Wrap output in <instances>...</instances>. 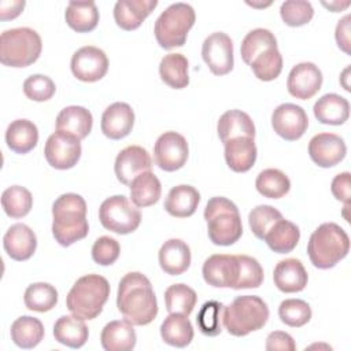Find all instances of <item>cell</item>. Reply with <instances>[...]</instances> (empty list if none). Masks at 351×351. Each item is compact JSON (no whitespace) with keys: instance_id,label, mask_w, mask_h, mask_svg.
<instances>
[{"instance_id":"22","label":"cell","mask_w":351,"mask_h":351,"mask_svg":"<svg viewBox=\"0 0 351 351\" xmlns=\"http://www.w3.org/2000/svg\"><path fill=\"white\" fill-rule=\"evenodd\" d=\"M223 147L225 160L230 170L236 173H245L255 165L258 149L252 137H234L223 143Z\"/></svg>"},{"instance_id":"12","label":"cell","mask_w":351,"mask_h":351,"mask_svg":"<svg viewBox=\"0 0 351 351\" xmlns=\"http://www.w3.org/2000/svg\"><path fill=\"white\" fill-rule=\"evenodd\" d=\"M81 140L58 130L48 137L44 147L47 162L58 170L74 167L81 158Z\"/></svg>"},{"instance_id":"48","label":"cell","mask_w":351,"mask_h":351,"mask_svg":"<svg viewBox=\"0 0 351 351\" xmlns=\"http://www.w3.org/2000/svg\"><path fill=\"white\" fill-rule=\"evenodd\" d=\"M281 218H282V214L273 206L259 204L251 210L248 215V223L255 237H258L259 240H263L265 234L273 226V223Z\"/></svg>"},{"instance_id":"54","label":"cell","mask_w":351,"mask_h":351,"mask_svg":"<svg viewBox=\"0 0 351 351\" xmlns=\"http://www.w3.org/2000/svg\"><path fill=\"white\" fill-rule=\"evenodd\" d=\"M25 7L23 0H1L0 1V19L8 21L16 18Z\"/></svg>"},{"instance_id":"41","label":"cell","mask_w":351,"mask_h":351,"mask_svg":"<svg viewBox=\"0 0 351 351\" xmlns=\"http://www.w3.org/2000/svg\"><path fill=\"white\" fill-rule=\"evenodd\" d=\"M1 206L10 218H23L30 213L33 207V196L26 188L21 185H12L4 189L1 195Z\"/></svg>"},{"instance_id":"7","label":"cell","mask_w":351,"mask_h":351,"mask_svg":"<svg viewBox=\"0 0 351 351\" xmlns=\"http://www.w3.org/2000/svg\"><path fill=\"white\" fill-rule=\"evenodd\" d=\"M40 34L30 27H14L0 36V62L8 67H27L41 55Z\"/></svg>"},{"instance_id":"29","label":"cell","mask_w":351,"mask_h":351,"mask_svg":"<svg viewBox=\"0 0 351 351\" xmlns=\"http://www.w3.org/2000/svg\"><path fill=\"white\" fill-rule=\"evenodd\" d=\"M5 143L15 154H27L38 143V129L29 119H15L7 126Z\"/></svg>"},{"instance_id":"5","label":"cell","mask_w":351,"mask_h":351,"mask_svg":"<svg viewBox=\"0 0 351 351\" xmlns=\"http://www.w3.org/2000/svg\"><path fill=\"white\" fill-rule=\"evenodd\" d=\"M110 296V284L100 274L80 277L66 298L69 311L81 319H95Z\"/></svg>"},{"instance_id":"47","label":"cell","mask_w":351,"mask_h":351,"mask_svg":"<svg viewBox=\"0 0 351 351\" xmlns=\"http://www.w3.org/2000/svg\"><path fill=\"white\" fill-rule=\"evenodd\" d=\"M280 15L285 25L299 27L307 25L314 16V8L310 1L287 0L280 7Z\"/></svg>"},{"instance_id":"16","label":"cell","mask_w":351,"mask_h":351,"mask_svg":"<svg viewBox=\"0 0 351 351\" xmlns=\"http://www.w3.org/2000/svg\"><path fill=\"white\" fill-rule=\"evenodd\" d=\"M322 73L311 62H302L292 67L287 80V89L291 96L307 100L311 99L322 86Z\"/></svg>"},{"instance_id":"53","label":"cell","mask_w":351,"mask_h":351,"mask_svg":"<svg viewBox=\"0 0 351 351\" xmlns=\"http://www.w3.org/2000/svg\"><path fill=\"white\" fill-rule=\"evenodd\" d=\"M350 19H351L350 15L343 16L337 22L336 32H335V37L339 48L346 53H350Z\"/></svg>"},{"instance_id":"40","label":"cell","mask_w":351,"mask_h":351,"mask_svg":"<svg viewBox=\"0 0 351 351\" xmlns=\"http://www.w3.org/2000/svg\"><path fill=\"white\" fill-rule=\"evenodd\" d=\"M26 308L37 313H47L58 303V291L48 282L30 284L23 295Z\"/></svg>"},{"instance_id":"11","label":"cell","mask_w":351,"mask_h":351,"mask_svg":"<svg viewBox=\"0 0 351 351\" xmlns=\"http://www.w3.org/2000/svg\"><path fill=\"white\" fill-rule=\"evenodd\" d=\"M70 69L77 80L96 82L107 74L108 58L103 49L95 45H85L73 53Z\"/></svg>"},{"instance_id":"4","label":"cell","mask_w":351,"mask_h":351,"mask_svg":"<svg viewBox=\"0 0 351 351\" xmlns=\"http://www.w3.org/2000/svg\"><path fill=\"white\" fill-rule=\"evenodd\" d=\"M350 251V237L335 222L321 223L310 236L307 254L311 263L322 270L336 266Z\"/></svg>"},{"instance_id":"26","label":"cell","mask_w":351,"mask_h":351,"mask_svg":"<svg viewBox=\"0 0 351 351\" xmlns=\"http://www.w3.org/2000/svg\"><path fill=\"white\" fill-rule=\"evenodd\" d=\"M137 336L130 324L126 319L110 321L101 330L100 343L106 351H130L134 348Z\"/></svg>"},{"instance_id":"6","label":"cell","mask_w":351,"mask_h":351,"mask_svg":"<svg viewBox=\"0 0 351 351\" xmlns=\"http://www.w3.org/2000/svg\"><path fill=\"white\" fill-rule=\"evenodd\" d=\"M208 239L215 245H232L243 234V223L237 206L223 197H211L204 208Z\"/></svg>"},{"instance_id":"49","label":"cell","mask_w":351,"mask_h":351,"mask_svg":"<svg viewBox=\"0 0 351 351\" xmlns=\"http://www.w3.org/2000/svg\"><path fill=\"white\" fill-rule=\"evenodd\" d=\"M56 92L55 82L44 74H33L23 81V93L33 101H47Z\"/></svg>"},{"instance_id":"52","label":"cell","mask_w":351,"mask_h":351,"mask_svg":"<svg viewBox=\"0 0 351 351\" xmlns=\"http://www.w3.org/2000/svg\"><path fill=\"white\" fill-rule=\"evenodd\" d=\"M330 191L337 200L343 202L344 204H348L350 203V173L343 171L335 176L330 184Z\"/></svg>"},{"instance_id":"3","label":"cell","mask_w":351,"mask_h":351,"mask_svg":"<svg viewBox=\"0 0 351 351\" xmlns=\"http://www.w3.org/2000/svg\"><path fill=\"white\" fill-rule=\"evenodd\" d=\"M269 314L267 303L262 298L243 295L223 306L222 324L232 336L243 337L262 329L269 319Z\"/></svg>"},{"instance_id":"51","label":"cell","mask_w":351,"mask_h":351,"mask_svg":"<svg viewBox=\"0 0 351 351\" xmlns=\"http://www.w3.org/2000/svg\"><path fill=\"white\" fill-rule=\"evenodd\" d=\"M265 347L267 351H295L296 350L293 337L289 333L282 330H274L269 333Z\"/></svg>"},{"instance_id":"38","label":"cell","mask_w":351,"mask_h":351,"mask_svg":"<svg viewBox=\"0 0 351 351\" xmlns=\"http://www.w3.org/2000/svg\"><path fill=\"white\" fill-rule=\"evenodd\" d=\"M277 48V38L269 30L263 27H256L247 33L240 45V55L244 63L250 66V63L262 52Z\"/></svg>"},{"instance_id":"1","label":"cell","mask_w":351,"mask_h":351,"mask_svg":"<svg viewBox=\"0 0 351 351\" xmlns=\"http://www.w3.org/2000/svg\"><path fill=\"white\" fill-rule=\"evenodd\" d=\"M117 307L133 325L151 324L158 315V302L148 277L140 271L125 274L118 284Z\"/></svg>"},{"instance_id":"43","label":"cell","mask_w":351,"mask_h":351,"mask_svg":"<svg viewBox=\"0 0 351 351\" xmlns=\"http://www.w3.org/2000/svg\"><path fill=\"white\" fill-rule=\"evenodd\" d=\"M255 77L261 81H273L282 71V56L278 48H270L261 55H258L251 63Z\"/></svg>"},{"instance_id":"9","label":"cell","mask_w":351,"mask_h":351,"mask_svg":"<svg viewBox=\"0 0 351 351\" xmlns=\"http://www.w3.org/2000/svg\"><path fill=\"white\" fill-rule=\"evenodd\" d=\"M99 219L107 230L117 234H129L140 226L141 213L126 196L114 195L100 204Z\"/></svg>"},{"instance_id":"42","label":"cell","mask_w":351,"mask_h":351,"mask_svg":"<svg viewBox=\"0 0 351 351\" xmlns=\"http://www.w3.org/2000/svg\"><path fill=\"white\" fill-rule=\"evenodd\" d=\"M196 292L182 282L173 284L165 291V304L169 313H180L189 317L196 306Z\"/></svg>"},{"instance_id":"50","label":"cell","mask_w":351,"mask_h":351,"mask_svg":"<svg viewBox=\"0 0 351 351\" xmlns=\"http://www.w3.org/2000/svg\"><path fill=\"white\" fill-rule=\"evenodd\" d=\"M121 245L110 236L99 237L92 245V259L101 266H110L119 258Z\"/></svg>"},{"instance_id":"13","label":"cell","mask_w":351,"mask_h":351,"mask_svg":"<svg viewBox=\"0 0 351 351\" xmlns=\"http://www.w3.org/2000/svg\"><path fill=\"white\" fill-rule=\"evenodd\" d=\"M202 58L215 75H225L233 69V43L223 32L211 33L202 45Z\"/></svg>"},{"instance_id":"39","label":"cell","mask_w":351,"mask_h":351,"mask_svg":"<svg viewBox=\"0 0 351 351\" xmlns=\"http://www.w3.org/2000/svg\"><path fill=\"white\" fill-rule=\"evenodd\" d=\"M256 191L269 199H281L291 189V181L278 169H265L255 180Z\"/></svg>"},{"instance_id":"10","label":"cell","mask_w":351,"mask_h":351,"mask_svg":"<svg viewBox=\"0 0 351 351\" xmlns=\"http://www.w3.org/2000/svg\"><path fill=\"white\" fill-rule=\"evenodd\" d=\"M189 155L186 138L177 132H165L154 145L155 165L165 171H176L181 169Z\"/></svg>"},{"instance_id":"30","label":"cell","mask_w":351,"mask_h":351,"mask_svg":"<svg viewBox=\"0 0 351 351\" xmlns=\"http://www.w3.org/2000/svg\"><path fill=\"white\" fill-rule=\"evenodd\" d=\"M218 137L222 143H226L230 138L247 136L255 137V125L251 117L241 110H229L223 112L217 123Z\"/></svg>"},{"instance_id":"28","label":"cell","mask_w":351,"mask_h":351,"mask_svg":"<svg viewBox=\"0 0 351 351\" xmlns=\"http://www.w3.org/2000/svg\"><path fill=\"white\" fill-rule=\"evenodd\" d=\"M200 202V193L191 185H177L171 188L165 200V210L176 218H188L195 214Z\"/></svg>"},{"instance_id":"23","label":"cell","mask_w":351,"mask_h":351,"mask_svg":"<svg viewBox=\"0 0 351 351\" xmlns=\"http://www.w3.org/2000/svg\"><path fill=\"white\" fill-rule=\"evenodd\" d=\"M191 248L180 239H169L159 250L158 259L160 269L170 276H180L191 266Z\"/></svg>"},{"instance_id":"24","label":"cell","mask_w":351,"mask_h":351,"mask_svg":"<svg viewBox=\"0 0 351 351\" xmlns=\"http://www.w3.org/2000/svg\"><path fill=\"white\" fill-rule=\"evenodd\" d=\"M156 5V0H119L114 5V19L121 29L130 32L140 27Z\"/></svg>"},{"instance_id":"14","label":"cell","mask_w":351,"mask_h":351,"mask_svg":"<svg viewBox=\"0 0 351 351\" xmlns=\"http://www.w3.org/2000/svg\"><path fill=\"white\" fill-rule=\"evenodd\" d=\"M271 128L284 140L296 141L306 133L308 118L300 106L282 103L271 114Z\"/></svg>"},{"instance_id":"18","label":"cell","mask_w":351,"mask_h":351,"mask_svg":"<svg viewBox=\"0 0 351 351\" xmlns=\"http://www.w3.org/2000/svg\"><path fill=\"white\" fill-rule=\"evenodd\" d=\"M152 160L148 151L140 145H129L123 148L115 158L114 171L118 181L129 185L133 178L144 171H149Z\"/></svg>"},{"instance_id":"55","label":"cell","mask_w":351,"mask_h":351,"mask_svg":"<svg viewBox=\"0 0 351 351\" xmlns=\"http://www.w3.org/2000/svg\"><path fill=\"white\" fill-rule=\"evenodd\" d=\"M322 5L326 7L328 10H330L332 12H339L344 8H347L350 5V1H344V3H340V1H329V3H325L322 1Z\"/></svg>"},{"instance_id":"20","label":"cell","mask_w":351,"mask_h":351,"mask_svg":"<svg viewBox=\"0 0 351 351\" xmlns=\"http://www.w3.org/2000/svg\"><path fill=\"white\" fill-rule=\"evenodd\" d=\"M3 247L11 259L18 262L27 261L36 252L37 237L27 225L14 223L3 237Z\"/></svg>"},{"instance_id":"37","label":"cell","mask_w":351,"mask_h":351,"mask_svg":"<svg viewBox=\"0 0 351 351\" xmlns=\"http://www.w3.org/2000/svg\"><path fill=\"white\" fill-rule=\"evenodd\" d=\"M162 81L173 89H184L189 84L188 59L182 53H167L159 63Z\"/></svg>"},{"instance_id":"36","label":"cell","mask_w":351,"mask_h":351,"mask_svg":"<svg viewBox=\"0 0 351 351\" xmlns=\"http://www.w3.org/2000/svg\"><path fill=\"white\" fill-rule=\"evenodd\" d=\"M11 340L21 348H34L44 339V325L38 318L22 315L16 318L10 329Z\"/></svg>"},{"instance_id":"8","label":"cell","mask_w":351,"mask_h":351,"mask_svg":"<svg viewBox=\"0 0 351 351\" xmlns=\"http://www.w3.org/2000/svg\"><path fill=\"white\" fill-rule=\"evenodd\" d=\"M196 14L192 5L186 3H174L169 5L156 19L154 34L163 49L182 47L186 43L189 30L193 27Z\"/></svg>"},{"instance_id":"33","label":"cell","mask_w":351,"mask_h":351,"mask_svg":"<svg viewBox=\"0 0 351 351\" xmlns=\"http://www.w3.org/2000/svg\"><path fill=\"white\" fill-rule=\"evenodd\" d=\"M160 336L166 344L184 348L193 340V326L186 315L170 313L160 325Z\"/></svg>"},{"instance_id":"44","label":"cell","mask_w":351,"mask_h":351,"mask_svg":"<svg viewBox=\"0 0 351 351\" xmlns=\"http://www.w3.org/2000/svg\"><path fill=\"white\" fill-rule=\"evenodd\" d=\"M278 317L291 328H300L311 319V307L302 299H285L280 303Z\"/></svg>"},{"instance_id":"45","label":"cell","mask_w":351,"mask_h":351,"mask_svg":"<svg viewBox=\"0 0 351 351\" xmlns=\"http://www.w3.org/2000/svg\"><path fill=\"white\" fill-rule=\"evenodd\" d=\"M222 308L223 306L218 300H208L200 307L196 317V324L204 336L214 337L222 332Z\"/></svg>"},{"instance_id":"21","label":"cell","mask_w":351,"mask_h":351,"mask_svg":"<svg viewBox=\"0 0 351 351\" xmlns=\"http://www.w3.org/2000/svg\"><path fill=\"white\" fill-rule=\"evenodd\" d=\"M274 285L284 293L300 292L306 288L308 276L303 263L296 258L280 261L273 271Z\"/></svg>"},{"instance_id":"34","label":"cell","mask_w":351,"mask_h":351,"mask_svg":"<svg viewBox=\"0 0 351 351\" xmlns=\"http://www.w3.org/2000/svg\"><path fill=\"white\" fill-rule=\"evenodd\" d=\"M64 18L74 32L88 33L99 23V10L95 1H69Z\"/></svg>"},{"instance_id":"31","label":"cell","mask_w":351,"mask_h":351,"mask_svg":"<svg viewBox=\"0 0 351 351\" xmlns=\"http://www.w3.org/2000/svg\"><path fill=\"white\" fill-rule=\"evenodd\" d=\"M300 239V230L299 228L288 221L278 219L273 223V226L267 230V233L263 237V241L267 244V247L277 254H288L295 250Z\"/></svg>"},{"instance_id":"25","label":"cell","mask_w":351,"mask_h":351,"mask_svg":"<svg viewBox=\"0 0 351 351\" xmlns=\"http://www.w3.org/2000/svg\"><path fill=\"white\" fill-rule=\"evenodd\" d=\"M93 117L89 110L81 106H69L60 110L56 117V130L84 140L92 130Z\"/></svg>"},{"instance_id":"27","label":"cell","mask_w":351,"mask_h":351,"mask_svg":"<svg viewBox=\"0 0 351 351\" xmlns=\"http://www.w3.org/2000/svg\"><path fill=\"white\" fill-rule=\"evenodd\" d=\"M314 115L324 125L339 126L350 117V103L337 93H326L314 104Z\"/></svg>"},{"instance_id":"2","label":"cell","mask_w":351,"mask_h":351,"mask_svg":"<svg viewBox=\"0 0 351 351\" xmlns=\"http://www.w3.org/2000/svg\"><path fill=\"white\" fill-rule=\"evenodd\" d=\"M52 234L62 247L88 236L86 203L81 195L63 193L52 204Z\"/></svg>"},{"instance_id":"32","label":"cell","mask_w":351,"mask_h":351,"mask_svg":"<svg viewBox=\"0 0 351 351\" xmlns=\"http://www.w3.org/2000/svg\"><path fill=\"white\" fill-rule=\"evenodd\" d=\"M53 337L66 347L81 348L89 337V330L84 319L75 315H62L53 325Z\"/></svg>"},{"instance_id":"17","label":"cell","mask_w":351,"mask_h":351,"mask_svg":"<svg viewBox=\"0 0 351 351\" xmlns=\"http://www.w3.org/2000/svg\"><path fill=\"white\" fill-rule=\"evenodd\" d=\"M347 154L344 140L335 133H318L308 143V155L319 167H333L339 165Z\"/></svg>"},{"instance_id":"15","label":"cell","mask_w":351,"mask_h":351,"mask_svg":"<svg viewBox=\"0 0 351 351\" xmlns=\"http://www.w3.org/2000/svg\"><path fill=\"white\" fill-rule=\"evenodd\" d=\"M204 281L215 288H233L239 278L237 255L214 254L208 256L202 269Z\"/></svg>"},{"instance_id":"35","label":"cell","mask_w":351,"mask_h":351,"mask_svg":"<svg viewBox=\"0 0 351 351\" xmlns=\"http://www.w3.org/2000/svg\"><path fill=\"white\" fill-rule=\"evenodd\" d=\"M130 200L136 207H149L155 204L162 193V185L159 178L149 170L138 174L132 180Z\"/></svg>"},{"instance_id":"19","label":"cell","mask_w":351,"mask_h":351,"mask_svg":"<svg viewBox=\"0 0 351 351\" xmlns=\"http://www.w3.org/2000/svg\"><path fill=\"white\" fill-rule=\"evenodd\" d=\"M134 125V111L128 103L115 101L110 104L101 115V132L111 140L126 137Z\"/></svg>"},{"instance_id":"46","label":"cell","mask_w":351,"mask_h":351,"mask_svg":"<svg viewBox=\"0 0 351 351\" xmlns=\"http://www.w3.org/2000/svg\"><path fill=\"white\" fill-rule=\"evenodd\" d=\"M239 259V278L234 289L259 288L263 282V269L261 263L248 255H237Z\"/></svg>"}]
</instances>
